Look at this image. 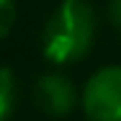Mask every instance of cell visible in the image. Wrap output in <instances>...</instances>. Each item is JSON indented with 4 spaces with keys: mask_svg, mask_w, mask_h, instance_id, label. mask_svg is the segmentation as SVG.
<instances>
[{
    "mask_svg": "<svg viewBox=\"0 0 121 121\" xmlns=\"http://www.w3.org/2000/svg\"><path fill=\"white\" fill-rule=\"evenodd\" d=\"M0 31H3V36H8L10 34V28L16 23V3L13 0H0Z\"/></svg>",
    "mask_w": 121,
    "mask_h": 121,
    "instance_id": "5",
    "label": "cell"
},
{
    "mask_svg": "<svg viewBox=\"0 0 121 121\" xmlns=\"http://www.w3.org/2000/svg\"><path fill=\"white\" fill-rule=\"evenodd\" d=\"M82 108L90 121H121V65L90 75L82 88Z\"/></svg>",
    "mask_w": 121,
    "mask_h": 121,
    "instance_id": "2",
    "label": "cell"
},
{
    "mask_svg": "<svg viewBox=\"0 0 121 121\" xmlns=\"http://www.w3.org/2000/svg\"><path fill=\"white\" fill-rule=\"evenodd\" d=\"M95 36V16L85 0H65L49 18L41 47L44 57L54 65H70L82 59Z\"/></svg>",
    "mask_w": 121,
    "mask_h": 121,
    "instance_id": "1",
    "label": "cell"
},
{
    "mask_svg": "<svg viewBox=\"0 0 121 121\" xmlns=\"http://www.w3.org/2000/svg\"><path fill=\"white\" fill-rule=\"evenodd\" d=\"M108 18H111L113 28L121 34V0H111V5H108Z\"/></svg>",
    "mask_w": 121,
    "mask_h": 121,
    "instance_id": "6",
    "label": "cell"
},
{
    "mask_svg": "<svg viewBox=\"0 0 121 121\" xmlns=\"http://www.w3.org/2000/svg\"><path fill=\"white\" fill-rule=\"evenodd\" d=\"M16 111V77L10 67H3L0 72V119L10 121Z\"/></svg>",
    "mask_w": 121,
    "mask_h": 121,
    "instance_id": "4",
    "label": "cell"
},
{
    "mask_svg": "<svg viewBox=\"0 0 121 121\" xmlns=\"http://www.w3.org/2000/svg\"><path fill=\"white\" fill-rule=\"evenodd\" d=\"M36 103L49 116H67L77 103L72 80L62 72H47L36 80Z\"/></svg>",
    "mask_w": 121,
    "mask_h": 121,
    "instance_id": "3",
    "label": "cell"
}]
</instances>
